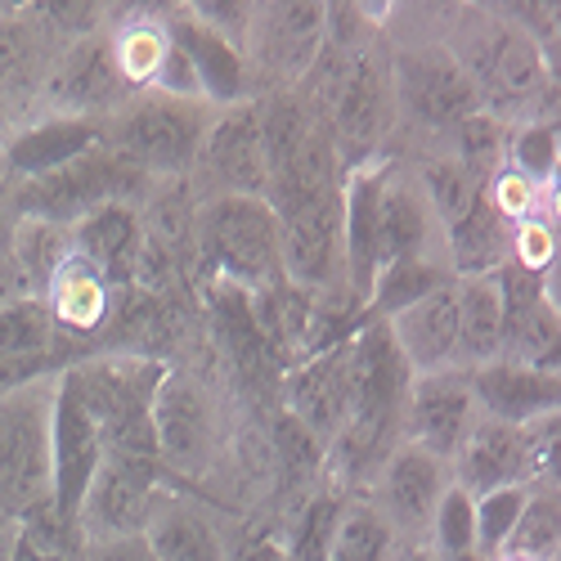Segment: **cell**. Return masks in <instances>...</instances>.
Instances as JSON below:
<instances>
[{
	"instance_id": "1f68e13d",
	"label": "cell",
	"mask_w": 561,
	"mask_h": 561,
	"mask_svg": "<svg viewBox=\"0 0 561 561\" xmlns=\"http://www.w3.org/2000/svg\"><path fill=\"white\" fill-rule=\"evenodd\" d=\"M449 278L454 274L445 270V261H400V265H387V270H378V278H373V293H368L364 314L387 323L391 314L409 310L413 301H423L427 293L445 288Z\"/></svg>"
},
{
	"instance_id": "ee69618b",
	"label": "cell",
	"mask_w": 561,
	"mask_h": 561,
	"mask_svg": "<svg viewBox=\"0 0 561 561\" xmlns=\"http://www.w3.org/2000/svg\"><path fill=\"white\" fill-rule=\"evenodd\" d=\"M0 153H5V139H0Z\"/></svg>"
},
{
	"instance_id": "603a6c76",
	"label": "cell",
	"mask_w": 561,
	"mask_h": 561,
	"mask_svg": "<svg viewBox=\"0 0 561 561\" xmlns=\"http://www.w3.org/2000/svg\"><path fill=\"white\" fill-rule=\"evenodd\" d=\"M248 32L261 41V59L288 77H301L323 55L329 10L323 5H261L248 19Z\"/></svg>"
},
{
	"instance_id": "e575fe53",
	"label": "cell",
	"mask_w": 561,
	"mask_h": 561,
	"mask_svg": "<svg viewBox=\"0 0 561 561\" xmlns=\"http://www.w3.org/2000/svg\"><path fill=\"white\" fill-rule=\"evenodd\" d=\"M526 499H530V485H507V490H490V494L472 499V512H477V552L485 561L503 557V543H507L512 526H517Z\"/></svg>"
},
{
	"instance_id": "d4e9b609",
	"label": "cell",
	"mask_w": 561,
	"mask_h": 561,
	"mask_svg": "<svg viewBox=\"0 0 561 561\" xmlns=\"http://www.w3.org/2000/svg\"><path fill=\"white\" fill-rule=\"evenodd\" d=\"M108 293H113L108 278L90 261H81L77 252H68V261L55 270L50 284H45L41 301H45V310H50L59 333H95L108 319V306H113Z\"/></svg>"
},
{
	"instance_id": "8992f818",
	"label": "cell",
	"mask_w": 561,
	"mask_h": 561,
	"mask_svg": "<svg viewBox=\"0 0 561 561\" xmlns=\"http://www.w3.org/2000/svg\"><path fill=\"white\" fill-rule=\"evenodd\" d=\"M158 458L145 454H104L100 472L85 490L81 522L77 530L85 539H122V535H145L149 517L158 512Z\"/></svg>"
},
{
	"instance_id": "5b68a950",
	"label": "cell",
	"mask_w": 561,
	"mask_h": 561,
	"mask_svg": "<svg viewBox=\"0 0 561 561\" xmlns=\"http://www.w3.org/2000/svg\"><path fill=\"white\" fill-rule=\"evenodd\" d=\"M454 59L462 64L467 81H472L481 108L485 104H494V108L526 104L548 81V59L535 45V36L517 23H503V19H485L467 36L462 50H454Z\"/></svg>"
},
{
	"instance_id": "7a4b0ae2",
	"label": "cell",
	"mask_w": 561,
	"mask_h": 561,
	"mask_svg": "<svg viewBox=\"0 0 561 561\" xmlns=\"http://www.w3.org/2000/svg\"><path fill=\"white\" fill-rule=\"evenodd\" d=\"M211 117H216V108H207V104L145 90V95H130L104 122V149L145 175L190 171L198 162Z\"/></svg>"
},
{
	"instance_id": "ac0fdd59",
	"label": "cell",
	"mask_w": 561,
	"mask_h": 561,
	"mask_svg": "<svg viewBox=\"0 0 561 561\" xmlns=\"http://www.w3.org/2000/svg\"><path fill=\"white\" fill-rule=\"evenodd\" d=\"M387 337L396 346V355L404 359V368L413 378H427V373H445V368H462L458 364V310H454V278L445 288L427 293L423 301H413L409 310L391 314Z\"/></svg>"
},
{
	"instance_id": "277c9868",
	"label": "cell",
	"mask_w": 561,
	"mask_h": 561,
	"mask_svg": "<svg viewBox=\"0 0 561 561\" xmlns=\"http://www.w3.org/2000/svg\"><path fill=\"white\" fill-rule=\"evenodd\" d=\"M145 180V171L126 167L117 153L108 149H90L85 158L41 175V180H23L10 194L14 203V220H45V225H64L72 229L81 216L100 211L108 203H122L126 190Z\"/></svg>"
},
{
	"instance_id": "cb8c5ba5",
	"label": "cell",
	"mask_w": 561,
	"mask_h": 561,
	"mask_svg": "<svg viewBox=\"0 0 561 561\" xmlns=\"http://www.w3.org/2000/svg\"><path fill=\"white\" fill-rule=\"evenodd\" d=\"M507 243H512V225L490 207V198L481 194L467 207L449 229H440V248H445V270L454 278H477V274H494L507 265Z\"/></svg>"
},
{
	"instance_id": "30bf717a",
	"label": "cell",
	"mask_w": 561,
	"mask_h": 561,
	"mask_svg": "<svg viewBox=\"0 0 561 561\" xmlns=\"http://www.w3.org/2000/svg\"><path fill=\"white\" fill-rule=\"evenodd\" d=\"M477 396H472V378L467 368H445V373H427V378H409L404 391V440L436 454L440 462H454L462 436L477 423Z\"/></svg>"
},
{
	"instance_id": "3957f363",
	"label": "cell",
	"mask_w": 561,
	"mask_h": 561,
	"mask_svg": "<svg viewBox=\"0 0 561 561\" xmlns=\"http://www.w3.org/2000/svg\"><path fill=\"white\" fill-rule=\"evenodd\" d=\"M203 252L220 278L248 293H265L284 284V256H278V220L265 198L216 194L198 220Z\"/></svg>"
},
{
	"instance_id": "f35d334b",
	"label": "cell",
	"mask_w": 561,
	"mask_h": 561,
	"mask_svg": "<svg viewBox=\"0 0 561 561\" xmlns=\"http://www.w3.org/2000/svg\"><path fill=\"white\" fill-rule=\"evenodd\" d=\"M337 517H342V503H337L333 494H319V499H310V507L301 512L297 539H293L297 561H323V557H329V539H333Z\"/></svg>"
},
{
	"instance_id": "4316f807",
	"label": "cell",
	"mask_w": 561,
	"mask_h": 561,
	"mask_svg": "<svg viewBox=\"0 0 561 561\" xmlns=\"http://www.w3.org/2000/svg\"><path fill=\"white\" fill-rule=\"evenodd\" d=\"M68 239H72V252L95 265L108 284H117V278L139 261V220L126 203H108L100 211L81 216L68 229Z\"/></svg>"
},
{
	"instance_id": "2e32d148",
	"label": "cell",
	"mask_w": 561,
	"mask_h": 561,
	"mask_svg": "<svg viewBox=\"0 0 561 561\" xmlns=\"http://www.w3.org/2000/svg\"><path fill=\"white\" fill-rule=\"evenodd\" d=\"M449 481L467 490L472 499L507 485H530V440L526 427L499 423V417L477 413L472 432L462 436L454 462H449Z\"/></svg>"
},
{
	"instance_id": "52a82bcc",
	"label": "cell",
	"mask_w": 561,
	"mask_h": 561,
	"mask_svg": "<svg viewBox=\"0 0 561 561\" xmlns=\"http://www.w3.org/2000/svg\"><path fill=\"white\" fill-rule=\"evenodd\" d=\"M104 436L95 417L85 413L77 387L68 382V368H59V396H55V432H50V467H55V499L50 512L64 530H77L85 490L100 472Z\"/></svg>"
},
{
	"instance_id": "d6986e66",
	"label": "cell",
	"mask_w": 561,
	"mask_h": 561,
	"mask_svg": "<svg viewBox=\"0 0 561 561\" xmlns=\"http://www.w3.org/2000/svg\"><path fill=\"white\" fill-rule=\"evenodd\" d=\"M472 378V396H477V409L485 417H499V423H512V427H530L539 417L557 413V373H543V368H530V364H517V359H490L481 368H467Z\"/></svg>"
},
{
	"instance_id": "f1b7e54d",
	"label": "cell",
	"mask_w": 561,
	"mask_h": 561,
	"mask_svg": "<svg viewBox=\"0 0 561 561\" xmlns=\"http://www.w3.org/2000/svg\"><path fill=\"white\" fill-rule=\"evenodd\" d=\"M59 346V329L41 297H14L0 306V368L19 364H45Z\"/></svg>"
},
{
	"instance_id": "d6a6232c",
	"label": "cell",
	"mask_w": 561,
	"mask_h": 561,
	"mask_svg": "<svg viewBox=\"0 0 561 561\" xmlns=\"http://www.w3.org/2000/svg\"><path fill=\"white\" fill-rule=\"evenodd\" d=\"M557 543H561L557 485H530V499L503 543V557L507 561H557Z\"/></svg>"
},
{
	"instance_id": "4fadbf2b",
	"label": "cell",
	"mask_w": 561,
	"mask_h": 561,
	"mask_svg": "<svg viewBox=\"0 0 561 561\" xmlns=\"http://www.w3.org/2000/svg\"><path fill=\"white\" fill-rule=\"evenodd\" d=\"M396 113V90L391 68H382L373 55L355 50L337 64V81L329 85V122H333V145L346 149H373L378 135L391 126Z\"/></svg>"
},
{
	"instance_id": "484cf974",
	"label": "cell",
	"mask_w": 561,
	"mask_h": 561,
	"mask_svg": "<svg viewBox=\"0 0 561 561\" xmlns=\"http://www.w3.org/2000/svg\"><path fill=\"white\" fill-rule=\"evenodd\" d=\"M454 310H458V364L481 368L503 355V297L499 278H454Z\"/></svg>"
},
{
	"instance_id": "44dd1931",
	"label": "cell",
	"mask_w": 561,
	"mask_h": 561,
	"mask_svg": "<svg viewBox=\"0 0 561 561\" xmlns=\"http://www.w3.org/2000/svg\"><path fill=\"white\" fill-rule=\"evenodd\" d=\"M90 149H104V122H85V117H41L23 130H14L5 139V153H0V167H5L19 184L23 180H41L77 158H85Z\"/></svg>"
},
{
	"instance_id": "ab89813d",
	"label": "cell",
	"mask_w": 561,
	"mask_h": 561,
	"mask_svg": "<svg viewBox=\"0 0 561 561\" xmlns=\"http://www.w3.org/2000/svg\"><path fill=\"white\" fill-rule=\"evenodd\" d=\"M81 561H158L145 535H122V539H85Z\"/></svg>"
},
{
	"instance_id": "9a60e30c",
	"label": "cell",
	"mask_w": 561,
	"mask_h": 561,
	"mask_svg": "<svg viewBox=\"0 0 561 561\" xmlns=\"http://www.w3.org/2000/svg\"><path fill=\"white\" fill-rule=\"evenodd\" d=\"M198 162L207 175L220 184V194H239V198H265V139H261V113L256 104H233L220 108L203 135Z\"/></svg>"
},
{
	"instance_id": "5bb4252c",
	"label": "cell",
	"mask_w": 561,
	"mask_h": 561,
	"mask_svg": "<svg viewBox=\"0 0 561 561\" xmlns=\"http://www.w3.org/2000/svg\"><path fill=\"white\" fill-rule=\"evenodd\" d=\"M149 427H153L158 462L180 467V472H198V467L207 462V454H211V445H216L211 400L190 378H180L175 368L162 373V382L153 391Z\"/></svg>"
},
{
	"instance_id": "6da1fadb",
	"label": "cell",
	"mask_w": 561,
	"mask_h": 561,
	"mask_svg": "<svg viewBox=\"0 0 561 561\" xmlns=\"http://www.w3.org/2000/svg\"><path fill=\"white\" fill-rule=\"evenodd\" d=\"M59 368L0 391V517H41L55 499L50 432Z\"/></svg>"
},
{
	"instance_id": "60d3db41",
	"label": "cell",
	"mask_w": 561,
	"mask_h": 561,
	"mask_svg": "<svg viewBox=\"0 0 561 561\" xmlns=\"http://www.w3.org/2000/svg\"><path fill=\"white\" fill-rule=\"evenodd\" d=\"M445 561H485V557L472 548V552H458V557H445Z\"/></svg>"
},
{
	"instance_id": "ffe728a7",
	"label": "cell",
	"mask_w": 561,
	"mask_h": 561,
	"mask_svg": "<svg viewBox=\"0 0 561 561\" xmlns=\"http://www.w3.org/2000/svg\"><path fill=\"white\" fill-rule=\"evenodd\" d=\"M436 216L417 190V180L400 167L387 162L382 194H378V270L400 265V261H436Z\"/></svg>"
},
{
	"instance_id": "8d00e7d4",
	"label": "cell",
	"mask_w": 561,
	"mask_h": 561,
	"mask_svg": "<svg viewBox=\"0 0 561 561\" xmlns=\"http://www.w3.org/2000/svg\"><path fill=\"white\" fill-rule=\"evenodd\" d=\"M432 557H458V552H472L477 548V512H472V494L458 490L449 481V490L436 503V517H432Z\"/></svg>"
},
{
	"instance_id": "74e56055",
	"label": "cell",
	"mask_w": 561,
	"mask_h": 561,
	"mask_svg": "<svg viewBox=\"0 0 561 561\" xmlns=\"http://www.w3.org/2000/svg\"><path fill=\"white\" fill-rule=\"evenodd\" d=\"M507 261L526 270V274H548L557 265V229L543 225L539 216L535 220H522L512 225V243H507Z\"/></svg>"
},
{
	"instance_id": "8fae6325",
	"label": "cell",
	"mask_w": 561,
	"mask_h": 561,
	"mask_svg": "<svg viewBox=\"0 0 561 561\" xmlns=\"http://www.w3.org/2000/svg\"><path fill=\"white\" fill-rule=\"evenodd\" d=\"M288 417L301 423L323 449L337 445L355 413V368H351V337L323 355L301 359L288 373Z\"/></svg>"
},
{
	"instance_id": "9c48e42d",
	"label": "cell",
	"mask_w": 561,
	"mask_h": 561,
	"mask_svg": "<svg viewBox=\"0 0 561 561\" xmlns=\"http://www.w3.org/2000/svg\"><path fill=\"white\" fill-rule=\"evenodd\" d=\"M391 90L404 113H413L423 126H458L481 113L472 81L445 45H413L409 55H400L391 68Z\"/></svg>"
},
{
	"instance_id": "83f0119b",
	"label": "cell",
	"mask_w": 561,
	"mask_h": 561,
	"mask_svg": "<svg viewBox=\"0 0 561 561\" xmlns=\"http://www.w3.org/2000/svg\"><path fill=\"white\" fill-rule=\"evenodd\" d=\"M108 50H113V64L126 81L130 95H145V90H153L162 64L171 59L175 50V41H171V27L167 19H153V14H130L122 23V32L108 41Z\"/></svg>"
},
{
	"instance_id": "7bdbcfd3",
	"label": "cell",
	"mask_w": 561,
	"mask_h": 561,
	"mask_svg": "<svg viewBox=\"0 0 561 561\" xmlns=\"http://www.w3.org/2000/svg\"><path fill=\"white\" fill-rule=\"evenodd\" d=\"M404 561H436V557H432V548H427V552H413V557H404Z\"/></svg>"
},
{
	"instance_id": "f6af8a7d",
	"label": "cell",
	"mask_w": 561,
	"mask_h": 561,
	"mask_svg": "<svg viewBox=\"0 0 561 561\" xmlns=\"http://www.w3.org/2000/svg\"><path fill=\"white\" fill-rule=\"evenodd\" d=\"M499 561H507V557H499Z\"/></svg>"
},
{
	"instance_id": "4dcf8cb0",
	"label": "cell",
	"mask_w": 561,
	"mask_h": 561,
	"mask_svg": "<svg viewBox=\"0 0 561 561\" xmlns=\"http://www.w3.org/2000/svg\"><path fill=\"white\" fill-rule=\"evenodd\" d=\"M145 539L158 561H225V548L216 530L198 517L194 507H162L149 517Z\"/></svg>"
},
{
	"instance_id": "836d02e7",
	"label": "cell",
	"mask_w": 561,
	"mask_h": 561,
	"mask_svg": "<svg viewBox=\"0 0 561 561\" xmlns=\"http://www.w3.org/2000/svg\"><path fill=\"white\" fill-rule=\"evenodd\" d=\"M413 180H417V190H423V198H427V207H432V216H436L440 229H449L467 207H472L485 194V184L472 171H467L462 162H454V158L427 162Z\"/></svg>"
},
{
	"instance_id": "ba28073f",
	"label": "cell",
	"mask_w": 561,
	"mask_h": 561,
	"mask_svg": "<svg viewBox=\"0 0 561 561\" xmlns=\"http://www.w3.org/2000/svg\"><path fill=\"white\" fill-rule=\"evenodd\" d=\"M45 108H55L50 117H85V122H108L126 100L130 90L113 64V50L104 36H81L55 59L50 77L41 90Z\"/></svg>"
},
{
	"instance_id": "d590c367",
	"label": "cell",
	"mask_w": 561,
	"mask_h": 561,
	"mask_svg": "<svg viewBox=\"0 0 561 561\" xmlns=\"http://www.w3.org/2000/svg\"><path fill=\"white\" fill-rule=\"evenodd\" d=\"M517 175L535 180L539 190H548L552 175H557V122L539 117V122H526L522 130L507 135V162Z\"/></svg>"
},
{
	"instance_id": "e0dca14e",
	"label": "cell",
	"mask_w": 561,
	"mask_h": 561,
	"mask_svg": "<svg viewBox=\"0 0 561 561\" xmlns=\"http://www.w3.org/2000/svg\"><path fill=\"white\" fill-rule=\"evenodd\" d=\"M167 27H171V41L184 55V64L194 68L198 95H203L207 108L220 113V108H233V104H248V55H243L239 41L207 27L194 14H171Z\"/></svg>"
},
{
	"instance_id": "7c38bea8",
	"label": "cell",
	"mask_w": 561,
	"mask_h": 561,
	"mask_svg": "<svg viewBox=\"0 0 561 561\" xmlns=\"http://www.w3.org/2000/svg\"><path fill=\"white\" fill-rule=\"evenodd\" d=\"M445 490H449V462L409 440H396L378 467V503H373V512L396 535H427Z\"/></svg>"
},
{
	"instance_id": "f546056e",
	"label": "cell",
	"mask_w": 561,
	"mask_h": 561,
	"mask_svg": "<svg viewBox=\"0 0 561 561\" xmlns=\"http://www.w3.org/2000/svg\"><path fill=\"white\" fill-rule=\"evenodd\" d=\"M72 239L64 225H45V220H14L10 233V265L19 274V284L27 297H41L45 284L55 278V270L68 261Z\"/></svg>"
},
{
	"instance_id": "7402d4cb",
	"label": "cell",
	"mask_w": 561,
	"mask_h": 561,
	"mask_svg": "<svg viewBox=\"0 0 561 561\" xmlns=\"http://www.w3.org/2000/svg\"><path fill=\"white\" fill-rule=\"evenodd\" d=\"M55 59V27L41 14H0V100L10 113L41 95Z\"/></svg>"
},
{
	"instance_id": "b9f144b4",
	"label": "cell",
	"mask_w": 561,
	"mask_h": 561,
	"mask_svg": "<svg viewBox=\"0 0 561 561\" xmlns=\"http://www.w3.org/2000/svg\"><path fill=\"white\" fill-rule=\"evenodd\" d=\"M10 122H14V113H10V108H5V100H0V130H5V126H10Z\"/></svg>"
}]
</instances>
